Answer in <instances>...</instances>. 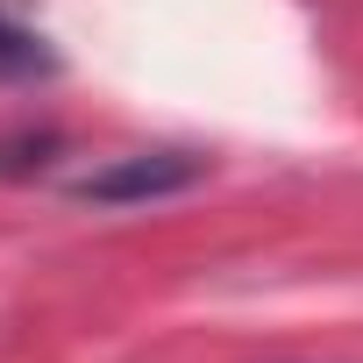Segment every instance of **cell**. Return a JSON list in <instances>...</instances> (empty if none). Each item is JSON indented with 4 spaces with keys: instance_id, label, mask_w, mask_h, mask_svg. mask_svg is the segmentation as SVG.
Returning <instances> with one entry per match:
<instances>
[{
    "instance_id": "obj_1",
    "label": "cell",
    "mask_w": 363,
    "mask_h": 363,
    "mask_svg": "<svg viewBox=\"0 0 363 363\" xmlns=\"http://www.w3.org/2000/svg\"><path fill=\"white\" fill-rule=\"evenodd\" d=\"M200 171H207V157H193V150H143V157H121V164L79 178V200H100V207L164 200V193H186Z\"/></svg>"
},
{
    "instance_id": "obj_2",
    "label": "cell",
    "mask_w": 363,
    "mask_h": 363,
    "mask_svg": "<svg viewBox=\"0 0 363 363\" xmlns=\"http://www.w3.org/2000/svg\"><path fill=\"white\" fill-rule=\"evenodd\" d=\"M43 65H50V50H43L22 22L0 15V79H29V72H43Z\"/></svg>"
}]
</instances>
